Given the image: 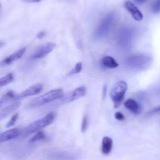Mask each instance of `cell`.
Wrapping results in <instances>:
<instances>
[{"mask_svg": "<svg viewBox=\"0 0 160 160\" xmlns=\"http://www.w3.org/2000/svg\"><path fill=\"white\" fill-rule=\"evenodd\" d=\"M45 35V31H42L38 33V39H42V38H43Z\"/></svg>", "mask_w": 160, "mask_h": 160, "instance_id": "27", "label": "cell"}, {"mask_svg": "<svg viewBox=\"0 0 160 160\" xmlns=\"http://www.w3.org/2000/svg\"><path fill=\"white\" fill-rule=\"evenodd\" d=\"M88 128V116L87 115H84L83 117V120H82V124H81V131L83 133L87 130Z\"/></svg>", "mask_w": 160, "mask_h": 160, "instance_id": "23", "label": "cell"}, {"mask_svg": "<svg viewBox=\"0 0 160 160\" xmlns=\"http://www.w3.org/2000/svg\"><path fill=\"white\" fill-rule=\"evenodd\" d=\"M116 23V15L114 13H109L103 18L101 23L98 24V28L94 32V38L96 40L104 39L109 34L111 30L113 28Z\"/></svg>", "mask_w": 160, "mask_h": 160, "instance_id": "1", "label": "cell"}, {"mask_svg": "<svg viewBox=\"0 0 160 160\" xmlns=\"http://www.w3.org/2000/svg\"><path fill=\"white\" fill-rule=\"evenodd\" d=\"M83 68V64L82 62H78L77 63L76 65L74 66L73 69L70 71V72L68 73L69 75H75V74H78L82 71Z\"/></svg>", "mask_w": 160, "mask_h": 160, "instance_id": "19", "label": "cell"}, {"mask_svg": "<svg viewBox=\"0 0 160 160\" xmlns=\"http://www.w3.org/2000/svg\"><path fill=\"white\" fill-rule=\"evenodd\" d=\"M24 3H39L42 0H22Z\"/></svg>", "mask_w": 160, "mask_h": 160, "instance_id": "26", "label": "cell"}, {"mask_svg": "<svg viewBox=\"0 0 160 160\" xmlns=\"http://www.w3.org/2000/svg\"><path fill=\"white\" fill-rule=\"evenodd\" d=\"M25 51H26V48L23 47V48H21L20 49V50H17V51L14 52V53H12V54H10L9 56H6L4 60H2V61L0 62V66H1V67H4V66L9 65V64H12V63L15 62L16 61L20 59V58L23 56Z\"/></svg>", "mask_w": 160, "mask_h": 160, "instance_id": "10", "label": "cell"}, {"mask_svg": "<svg viewBox=\"0 0 160 160\" xmlns=\"http://www.w3.org/2000/svg\"><path fill=\"white\" fill-rule=\"evenodd\" d=\"M115 118L116 119H117V120H124L125 119V116L123 115V113L120 112V111H117V112L115 113Z\"/></svg>", "mask_w": 160, "mask_h": 160, "instance_id": "24", "label": "cell"}, {"mask_svg": "<svg viewBox=\"0 0 160 160\" xmlns=\"http://www.w3.org/2000/svg\"><path fill=\"white\" fill-rule=\"evenodd\" d=\"M128 88V85L125 81H119L112 87L110 92V97L113 102L115 108H118L121 105Z\"/></svg>", "mask_w": 160, "mask_h": 160, "instance_id": "4", "label": "cell"}, {"mask_svg": "<svg viewBox=\"0 0 160 160\" xmlns=\"http://www.w3.org/2000/svg\"><path fill=\"white\" fill-rule=\"evenodd\" d=\"M42 88H43V86H42V84H40V83L33 85V86H30L29 88H28L27 89L23 90V92L20 93L19 94H17V96H16L15 98H14L13 102L20 101V100L25 98V97L37 95L39 93L42 92Z\"/></svg>", "mask_w": 160, "mask_h": 160, "instance_id": "8", "label": "cell"}, {"mask_svg": "<svg viewBox=\"0 0 160 160\" xmlns=\"http://www.w3.org/2000/svg\"><path fill=\"white\" fill-rule=\"evenodd\" d=\"M55 114L53 112H50L48 114H47L42 119H38L37 121H34V122L31 123L30 125H28L26 128L23 130V136H27L30 134H32L34 133H37V132L40 131L42 129L45 128L48 125H51L53 122H54L55 119Z\"/></svg>", "mask_w": 160, "mask_h": 160, "instance_id": "3", "label": "cell"}, {"mask_svg": "<svg viewBox=\"0 0 160 160\" xmlns=\"http://www.w3.org/2000/svg\"><path fill=\"white\" fill-rule=\"evenodd\" d=\"M125 7L128 9V12L131 14L133 18L137 21H141L143 19V14L142 13L138 8L131 1H126L125 2Z\"/></svg>", "mask_w": 160, "mask_h": 160, "instance_id": "11", "label": "cell"}, {"mask_svg": "<svg viewBox=\"0 0 160 160\" xmlns=\"http://www.w3.org/2000/svg\"><path fill=\"white\" fill-rule=\"evenodd\" d=\"M0 6H1V5H0Z\"/></svg>", "mask_w": 160, "mask_h": 160, "instance_id": "31", "label": "cell"}, {"mask_svg": "<svg viewBox=\"0 0 160 160\" xmlns=\"http://www.w3.org/2000/svg\"><path fill=\"white\" fill-rule=\"evenodd\" d=\"M152 63V57L147 54L133 55L125 61L127 67L131 69L143 71L148 68Z\"/></svg>", "mask_w": 160, "mask_h": 160, "instance_id": "2", "label": "cell"}, {"mask_svg": "<svg viewBox=\"0 0 160 160\" xmlns=\"http://www.w3.org/2000/svg\"><path fill=\"white\" fill-rule=\"evenodd\" d=\"M45 133L40 130V131L37 132V133H36L34 136H32V137H31V139L30 140L29 142L30 143L36 142V141H41V140L45 139Z\"/></svg>", "mask_w": 160, "mask_h": 160, "instance_id": "18", "label": "cell"}, {"mask_svg": "<svg viewBox=\"0 0 160 160\" xmlns=\"http://www.w3.org/2000/svg\"><path fill=\"white\" fill-rule=\"evenodd\" d=\"M20 105H21V102L15 101L13 102V103L11 104L10 105H8L7 107H6V108H4L3 109H2L1 111H0V120L5 119V118L7 117L8 115L12 114V112L17 111V110L20 108Z\"/></svg>", "mask_w": 160, "mask_h": 160, "instance_id": "13", "label": "cell"}, {"mask_svg": "<svg viewBox=\"0 0 160 160\" xmlns=\"http://www.w3.org/2000/svg\"><path fill=\"white\" fill-rule=\"evenodd\" d=\"M152 10L154 13L160 12V0H155L152 4Z\"/></svg>", "mask_w": 160, "mask_h": 160, "instance_id": "21", "label": "cell"}, {"mask_svg": "<svg viewBox=\"0 0 160 160\" xmlns=\"http://www.w3.org/2000/svg\"><path fill=\"white\" fill-rule=\"evenodd\" d=\"M156 113H160V106L154 108L153 110H152L148 114H156Z\"/></svg>", "mask_w": 160, "mask_h": 160, "instance_id": "25", "label": "cell"}, {"mask_svg": "<svg viewBox=\"0 0 160 160\" xmlns=\"http://www.w3.org/2000/svg\"><path fill=\"white\" fill-rule=\"evenodd\" d=\"M6 104V102H5L4 100L1 97V98H0V107L2 106V104Z\"/></svg>", "mask_w": 160, "mask_h": 160, "instance_id": "28", "label": "cell"}, {"mask_svg": "<svg viewBox=\"0 0 160 160\" xmlns=\"http://www.w3.org/2000/svg\"><path fill=\"white\" fill-rule=\"evenodd\" d=\"M13 75L12 73H9L5 76L0 78V88L3 87L5 86H7L8 84L12 83L13 81Z\"/></svg>", "mask_w": 160, "mask_h": 160, "instance_id": "17", "label": "cell"}, {"mask_svg": "<svg viewBox=\"0 0 160 160\" xmlns=\"http://www.w3.org/2000/svg\"><path fill=\"white\" fill-rule=\"evenodd\" d=\"M124 106L134 115H138L142 112V108L139 104L134 99H128L124 102Z\"/></svg>", "mask_w": 160, "mask_h": 160, "instance_id": "14", "label": "cell"}, {"mask_svg": "<svg viewBox=\"0 0 160 160\" xmlns=\"http://www.w3.org/2000/svg\"><path fill=\"white\" fill-rule=\"evenodd\" d=\"M86 94V88L85 86H80L75 89L74 90L71 91L70 93L67 94L62 97V102L63 103H70V102H73L74 100H78V99L81 98Z\"/></svg>", "mask_w": 160, "mask_h": 160, "instance_id": "9", "label": "cell"}, {"mask_svg": "<svg viewBox=\"0 0 160 160\" xmlns=\"http://www.w3.org/2000/svg\"><path fill=\"white\" fill-rule=\"evenodd\" d=\"M101 64L103 67H106V68H116L119 66V64L117 62V61L110 56H104L101 60Z\"/></svg>", "mask_w": 160, "mask_h": 160, "instance_id": "16", "label": "cell"}, {"mask_svg": "<svg viewBox=\"0 0 160 160\" xmlns=\"http://www.w3.org/2000/svg\"><path fill=\"white\" fill-rule=\"evenodd\" d=\"M18 117H19L18 113H15V114H14L10 118L9 121L7 122V124H6V128H9V127H11L12 125H13L14 124L16 123V122H17Z\"/></svg>", "mask_w": 160, "mask_h": 160, "instance_id": "22", "label": "cell"}, {"mask_svg": "<svg viewBox=\"0 0 160 160\" xmlns=\"http://www.w3.org/2000/svg\"><path fill=\"white\" fill-rule=\"evenodd\" d=\"M53 158H55L56 160H70L73 159V157L69 155V154L59 153L53 155Z\"/></svg>", "mask_w": 160, "mask_h": 160, "instance_id": "20", "label": "cell"}, {"mask_svg": "<svg viewBox=\"0 0 160 160\" xmlns=\"http://www.w3.org/2000/svg\"><path fill=\"white\" fill-rule=\"evenodd\" d=\"M20 134H21V132L17 128L6 130V131L3 132V133H0V143L6 142V141H11V140L15 139V138L18 137Z\"/></svg>", "mask_w": 160, "mask_h": 160, "instance_id": "12", "label": "cell"}, {"mask_svg": "<svg viewBox=\"0 0 160 160\" xmlns=\"http://www.w3.org/2000/svg\"><path fill=\"white\" fill-rule=\"evenodd\" d=\"M112 145H113V141L112 138L109 136H104L102 141V153L105 155H109L112 150Z\"/></svg>", "mask_w": 160, "mask_h": 160, "instance_id": "15", "label": "cell"}, {"mask_svg": "<svg viewBox=\"0 0 160 160\" xmlns=\"http://www.w3.org/2000/svg\"><path fill=\"white\" fill-rule=\"evenodd\" d=\"M62 96H63V91H62V89H52V90L44 93L43 95L38 97V98L34 99L31 103V106H41V105H44L45 104L51 103V102L54 101V100H58V99L62 97Z\"/></svg>", "mask_w": 160, "mask_h": 160, "instance_id": "5", "label": "cell"}, {"mask_svg": "<svg viewBox=\"0 0 160 160\" xmlns=\"http://www.w3.org/2000/svg\"><path fill=\"white\" fill-rule=\"evenodd\" d=\"M56 47V45L54 42H46V43L44 44V45H41V46L33 53L31 58H32L33 60H38L45 57V56L48 54H49Z\"/></svg>", "mask_w": 160, "mask_h": 160, "instance_id": "7", "label": "cell"}, {"mask_svg": "<svg viewBox=\"0 0 160 160\" xmlns=\"http://www.w3.org/2000/svg\"><path fill=\"white\" fill-rule=\"evenodd\" d=\"M135 1L138 3H145V2H146L147 0H135Z\"/></svg>", "mask_w": 160, "mask_h": 160, "instance_id": "30", "label": "cell"}, {"mask_svg": "<svg viewBox=\"0 0 160 160\" xmlns=\"http://www.w3.org/2000/svg\"><path fill=\"white\" fill-rule=\"evenodd\" d=\"M4 45H5V42H3V41H0V49L2 48Z\"/></svg>", "mask_w": 160, "mask_h": 160, "instance_id": "29", "label": "cell"}, {"mask_svg": "<svg viewBox=\"0 0 160 160\" xmlns=\"http://www.w3.org/2000/svg\"><path fill=\"white\" fill-rule=\"evenodd\" d=\"M134 38V29L131 27H123L117 35V43L124 49L131 46Z\"/></svg>", "mask_w": 160, "mask_h": 160, "instance_id": "6", "label": "cell"}]
</instances>
